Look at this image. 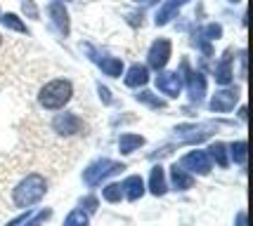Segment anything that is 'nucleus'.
I'll list each match as a JSON object with an SVG mask.
<instances>
[{
	"mask_svg": "<svg viewBox=\"0 0 253 226\" xmlns=\"http://www.w3.org/2000/svg\"><path fill=\"white\" fill-rule=\"evenodd\" d=\"M45 194H47L45 177L38 172H31L12 189V203L17 205V207H31V205L38 203Z\"/></svg>",
	"mask_w": 253,
	"mask_h": 226,
	"instance_id": "nucleus-1",
	"label": "nucleus"
},
{
	"mask_svg": "<svg viewBox=\"0 0 253 226\" xmlns=\"http://www.w3.org/2000/svg\"><path fill=\"white\" fill-rule=\"evenodd\" d=\"M74 95V87L69 80H52V83H47V85L41 90V95H38V101H41V106L47 108V111H59V108H64L69 104V99Z\"/></svg>",
	"mask_w": 253,
	"mask_h": 226,
	"instance_id": "nucleus-2",
	"label": "nucleus"
},
{
	"mask_svg": "<svg viewBox=\"0 0 253 226\" xmlns=\"http://www.w3.org/2000/svg\"><path fill=\"white\" fill-rule=\"evenodd\" d=\"M123 165L116 161H109V158H99V161L90 162L88 167L83 170V182L88 186H99L104 179H109L111 174L121 172Z\"/></svg>",
	"mask_w": 253,
	"mask_h": 226,
	"instance_id": "nucleus-3",
	"label": "nucleus"
},
{
	"mask_svg": "<svg viewBox=\"0 0 253 226\" xmlns=\"http://www.w3.org/2000/svg\"><path fill=\"white\" fill-rule=\"evenodd\" d=\"M180 167L189 174H201V177H206L211 172V158L206 151H189L187 156H182V161H180Z\"/></svg>",
	"mask_w": 253,
	"mask_h": 226,
	"instance_id": "nucleus-4",
	"label": "nucleus"
},
{
	"mask_svg": "<svg viewBox=\"0 0 253 226\" xmlns=\"http://www.w3.org/2000/svg\"><path fill=\"white\" fill-rule=\"evenodd\" d=\"M83 120L78 118L76 113H59L52 120V132H57L59 137H74L83 132Z\"/></svg>",
	"mask_w": 253,
	"mask_h": 226,
	"instance_id": "nucleus-5",
	"label": "nucleus"
},
{
	"mask_svg": "<svg viewBox=\"0 0 253 226\" xmlns=\"http://www.w3.org/2000/svg\"><path fill=\"white\" fill-rule=\"evenodd\" d=\"M170 50H173V47H170V40H166V38L154 40L152 47H149V54H147L149 66L156 68V71H161V68L168 64V59H170Z\"/></svg>",
	"mask_w": 253,
	"mask_h": 226,
	"instance_id": "nucleus-6",
	"label": "nucleus"
},
{
	"mask_svg": "<svg viewBox=\"0 0 253 226\" xmlns=\"http://www.w3.org/2000/svg\"><path fill=\"white\" fill-rule=\"evenodd\" d=\"M182 71H185V78H187V92H189V99L192 101H201L204 95H206V78L199 73V71H189V64L182 62Z\"/></svg>",
	"mask_w": 253,
	"mask_h": 226,
	"instance_id": "nucleus-7",
	"label": "nucleus"
},
{
	"mask_svg": "<svg viewBox=\"0 0 253 226\" xmlns=\"http://www.w3.org/2000/svg\"><path fill=\"white\" fill-rule=\"evenodd\" d=\"M237 101H239V95H237L234 90H220V92H215L213 99L209 101V108L215 111V113H230Z\"/></svg>",
	"mask_w": 253,
	"mask_h": 226,
	"instance_id": "nucleus-8",
	"label": "nucleus"
},
{
	"mask_svg": "<svg viewBox=\"0 0 253 226\" xmlns=\"http://www.w3.org/2000/svg\"><path fill=\"white\" fill-rule=\"evenodd\" d=\"M156 87H159V92H164L166 97H177L180 95V90H182V78H180V73H168V71H164V73L156 75Z\"/></svg>",
	"mask_w": 253,
	"mask_h": 226,
	"instance_id": "nucleus-9",
	"label": "nucleus"
},
{
	"mask_svg": "<svg viewBox=\"0 0 253 226\" xmlns=\"http://www.w3.org/2000/svg\"><path fill=\"white\" fill-rule=\"evenodd\" d=\"M121 186H123V198H128V200H132V203L140 200V198L144 195V182H142L140 174H130Z\"/></svg>",
	"mask_w": 253,
	"mask_h": 226,
	"instance_id": "nucleus-10",
	"label": "nucleus"
},
{
	"mask_svg": "<svg viewBox=\"0 0 253 226\" xmlns=\"http://www.w3.org/2000/svg\"><path fill=\"white\" fill-rule=\"evenodd\" d=\"M185 2H189V0H166L164 5H161V10L156 12V26H164V24L170 22Z\"/></svg>",
	"mask_w": 253,
	"mask_h": 226,
	"instance_id": "nucleus-11",
	"label": "nucleus"
},
{
	"mask_svg": "<svg viewBox=\"0 0 253 226\" xmlns=\"http://www.w3.org/2000/svg\"><path fill=\"white\" fill-rule=\"evenodd\" d=\"M168 191V184H166V172L161 165H154L152 167V174H149V194L152 195H166Z\"/></svg>",
	"mask_w": 253,
	"mask_h": 226,
	"instance_id": "nucleus-12",
	"label": "nucleus"
},
{
	"mask_svg": "<svg viewBox=\"0 0 253 226\" xmlns=\"http://www.w3.org/2000/svg\"><path fill=\"white\" fill-rule=\"evenodd\" d=\"M170 184L175 186L177 191H187V189L194 186V177H192L189 172H185V170L175 162V165L170 167Z\"/></svg>",
	"mask_w": 253,
	"mask_h": 226,
	"instance_id": "nucleus-13",
	"label": "nucleus"
},
{
	"mask_svg": "<svg viewBox=\"0 0 253 226\" xmlns=\"http://www.w3.org/2000/svg\"><path fill=\"white\" fill-rule=\"evenodd\" d=\"M232 50H227V52L222 54V59L218 62V66H215V80L220 83V85H230L232 83Z\"/></svg>",
	"mask_w": 253,
	"mask_h": 226,
	"instance_id": "nucleus-14",
	"label": "nucleus"
},
{
	"mask_svg": "<svg viewBox=\"0 0 253 226\" xmlns=\"http://www.w3.org/2000/svg\"><path fill=\"white\" fill-rule=\"evenodd\" d=\"M50 17H52V22H55L57 31L59 33H69V14H66V7L62 2H52L50 5Z\"/></svg>",
	"mask_w": 253,
	"mask_h": 226,
	"instance_id": "nucleus-15",
	"label": "nucleus"
},
{
	"mask_svg": "<svg viewBox=\"0 0 253 226\" xmlns=\"http://www.w3.org/2000/svg\"><path fill=\"white\" fill-rule=\"evenodd\" d=\"M147 83H149V71H147V66H142V64L130 66V71L126 75V85L140 87V85H147Z\"/></svg>",
	"mask_w": 253,
	"mask_h": 226,
	"instance_id": "nucleus-16",
	"label": "nucleus"
},
{
	"mask_svg": "<svg viewBox=\"0 0 253 226\" xmlns=\"http://www.w3.org/2000/svg\"><path fill=\"white\" fill-rule=\"evenodd\" d=\"M140 146H144V137H140V134L126 132V134L119 137V151H121L123 156H130L132 151H137Z\"/></svg>",
	"mask_w": 253,
	"mask_h": 226,
	"instance_id": "nucleus-17",
	"label": "nucleus"
},
{
	"mask_svg": "<svg viewBox=\"0 0 253 226\" xmlns=\"http://www.w3.org/2000/svg\"><path fill=\"white\" fill-rule=\"evenodd\" d=\"M209 153L211 161H215V165L218 167H227L230 165V153H227V144H222V141H215V144H211V149L206 151Z\"/></svg>",
	"mask_w": 253,
	"mask_h": 226,
	"instance_id": "nucleus-18",
	"label": "nucleus"
},
{
	"mask_svg": "<svg viewBox=\"0 0 253 226\" xmlns=\"http://www.w3.org/2000/svg\"><path fill=\"white\" fill-rule=\"evenodd\" d=\"M99 68L104 71L107 75H111V78H119V75L123 73V62L119 59V57H107V59H97Z\"/></svg>",
	"mask_w": 253,
	"mask_h": 226,
	"instance_id": "nucleus-19",
	"label": "nucleus"
},
{
	"mask_svg": "<svg viewBox=\"0 0 253 226\" xmlns=\"http://www.w3.org/2000/svg\"><path fill=\"white\" fill-rule=\"evenodd\" d=\"M227 153H230V158L237 165H246V158H249V151H246V141L244 139H239V141H234V144H230L227 146Z\"/></svg>",
	"mask_w": 253,
	"mask_h": 226,
	"instance_id": "nucleus-20",
	"label": "nucleus"
},
{
	"mask_svg": "<svg viewBox=\"0 0 253 226\" xmlns=\"http://www.w3.org/2000/svg\"><path fill=\"white\" fill-rule=\"evenodd\" d=\"M102 198L107 200V203H121L123 198V186L121 184H107L104 189H102Z\"/></svg>",
	"mask_w": 253,
	"mask_h": 226,
	"instance_id": "nucleus-21",
	"label": "nucleus"
},
{
	"mask_svg": "<svg viewBox=\"0 0 253 226\" xmlns=\"http://www.w3.org/2000/svg\"><path fill=\"white\" fill-rule=\"evenodd\" d=\"M64 226H90L88 212H83V210H74V212H69V217L64 219Z\"/></svg>",
	"mask_w": 253,
	"mask_h": 226,
	"instance_id": "nucleus-22",
	"label": "nucleus"
},
{
	"mask_svg": "<svg viewBox=\"0 0 253 226\" xmlns=\"http://www.w3.org/2000/svg\"><path fill=\"white\" fill-rule=\"evenodd\" d=\"M0 22L5 24L7 29H12V31L26 33V24L19 22V17H17V14H2V17H0Z\"/></svg>",
	"mask_w": 253,
	"mask_h": 226,
	"instance_id": "nucleus-23",
	"label": "nucleus"
},
{
	"mask_svg": "<svg viewBox=\"0 0 253 226\" xmlns=\"http://www.w3.org/2000/svg\"><path fill=\"white\" fill-rule=\"evenodd\" d=\"M137 101L147 104L149 108H166V101H164V99L154 97L152 92H140V95H137Z\"/></svg>",
	"mask_w": 253,
	"mask_h": 226,
	"instance_id": "nucleus-24",
	"label": "nucleus"
},
{
	"mask_svg": "<svg viewBox=\"0 0 253 226\" xmlns=\"http://www.w3.org/2000/svg\"><path fill=\"white\" fill-rule=\"evenodd\" d=\"M201 33H204V38H206V40H218V38L222 35V26L220 24H209Z\"/></svg>",
	"mask_w": 253,
	"mask_h": 226,
	"instance_id": "nucleus-25",
	"label": "nucleus"
},
{
	"mask_svg": "<svg viewBox=\"0 0 253 226\" xmlns=\"http://www.w3.org/2000/svg\"><path fill=\"white\" fill-rule=\"evenodd\" d=\"M50 217H52V210H45V212H38V215L33 217V219H31V222H29L26 226H43V224H45V219H50Z\"/></svg>",
	"mask_w": 253,
	"mask_h": 226,
	"instance_id": "nucleus-26",
	"label": "nucleus"
},
{
	"mask_svg": "<svg viewBox=\"0 0 253 226\" xmlns=\"http://www.w3.org/2000/svg\"><path fill=\"white\" fill-rule=\"evenodd\" d=\"M22 10L31 17V19H38V7H36V2L33 0H22Z\"/></svg>",
	"mask_w": 253,
	"mask_h": 226,
	"instance_id": "nucleus-27",
	"label": "nucleus"
},
{
	"mask_svg": "<svg viewBox=\"0 0 253 226\" xmlns=\"http://www.w3.org/2000/svg\"><path fill=\"white\" fill-rule=\"evenodd\" d=\"M81 207H85L88 212H95V210H97V198H95V195L83 198V200H81Z\"/></svg>",
	"mask_w": 253,
	"mask_h": 226,
	"instance_id": "nucleus-28",
	"label": "nucleus"
},
{
	"mask_svg": "<svg viewBox=\"0 0 253 226\" xmlns=\"http://www.w3.org/2000/svg\"><path fill=\"white\" fill-rule=\"evenodd\" d=\"M29 215H31V212H29V210H26V212H24L22 217H17V219H12L10 224L7 226H19V224H24V222H26V219H29Z\"/></svg>",
	"mask_w": 253,
	"mask_h": 226,
	"instance_id": "nucleus-29",
	"label": "nucleus"
},
{
	"mask_svg": "<svg viewBox=\"0 0 253 226\" xmlns=\"http://www.w3.org/2000/svg\"><path fill=\"white\" fill-rule=\"evenodd\" d=\"M99 97H102V101H104V104H111V97H109V90H107V87L99 85Z\"/></svg>",
	"mask_w": 253,
	"mask_h": 226,
	"instance_id": "nucleus-30",
	"label": "nucleus"
},
{
	"mask_svg": "<svg viewBox=\"0 0 253 226\" xmlns=\"http://www.w3.org/2000/svg\"><path fill=\"white\" fill-rule=\"evenodd\" d=\"M237 226H246V212H239V215H237Z\"/></svg>",
	"mask_w": 253,
	"mask_h": 226,
	"instance_id": "nucleus-31",
	"label": "nucleus"
},
{
	"mask_svg": "<svg viewBox=\"0 0 253 226\" xmlns=\"http://www.w3.org/2000/svg\"><path fill=\"white\" fill-rule=\"evenodd\" d=\"M242 78H246V52H242Z\"/></svg>",
	"mask_w": 253,
	"mask_h": 226,
	"instance_id": "nucleus-32",
	"label": "nucleus"
},
{
	"mask_svg": "<svg viewBox=\"0 0 253 226\" xmlns=\"http://www.w3.org/2000/svg\"><path fill=\"white\" fill-rule=\"evenodd\" d=\"M135 2H142V5H152V2H156V0H135Z\"/></svg>",
	"mask_w": 253,
	"mask_h": 226,
	"instance_id": "nucleus-33",
	"label": "nucleus"
},
{
	"mask_svg": "<svg viewBox=\"0 0 253 226\" xmlns=\"http://www.w3.org/2000/svg\"><path fill=\"white\" fill-rule=\"evenodd\" d=\"M230 2H239V0H230Z\"/></svg>",
	"mask_w": 253,
	"mask_h": 226,
	"instance_id": "nucleus-34",
	"label": "nucleus"
},
{
	"mask_svg": "<svg viewBox=\"0 0 253 226\" xmlns=\"http://www.w3.org/2000/svg\"><path fill=\"white\" fill-rule=\"evenodd\" d=\"M0 43H2V35H0Z\"/></svg>",
	"mask_w": 253,
	"mask_h": 226,
	"instance_id": "nucleus-35",
	"label": "nucleus"
}]
</instances>
